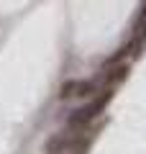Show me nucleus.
Returning a JSON list of instances; mask_svg holds the SVG:
<instances>
[{"label":"nucleus","mask_w":146,"mask_h":154,"mask_svg":"<svg viewBox=\"0 0 146 154\" xmlns=\"http://www.w3.org/2000/svg\"><path fill=\"white\" fill-rule=\"evenodd\" d=\"M90 139H92L90 128H67L62 134L49 136L46 144H44V152L46 154H85Z\"/></svg>","instance_id":"nucleus-1"},{"label":"nucleus","mask_w":146,"mask_h":154,"mask_svg":"<svg viewBox=\"0 0 146 154\" xmlns=\"http://www.w3.org/2000/svg\"><path fill=\"white\" fill-rule=\"evenodd\" d=\"M100 82L97 80H69L62 85L59 98L62 100H82V98H92L95 93H100Z\"/></svg>","instance_id":"nucleus-2"},{"label":"nucleus","mask_w":146,"mask_h":154,"mask_svg":"<svg viewBox=\"0 0 146 154\" xmlns=\"http://www.w3.org/2000/svg\"><path fill=\"white\" fill-rule=\"evenodd\" d=\"M126 75H128V64H110L108 69H103L97 82H100V88H115L126 80Z\"/></svg>","instance_id":"nucleus-3"}]
</instances>
